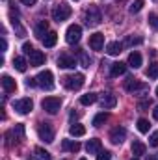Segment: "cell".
<instances>
[{"label": "cell", "mask_w": 158, "mask_h": 160, "mask_svg": "<svg viewBox=\"0 0 158 160\" xmlns=\"http://www.w3.org/2000/svg\"><path fill=\"white\" fill-rule=\"evenodd\" d=\"M84 21H86V24H87L89 28H93V26H99V24H101V21H102V15H101L99 8L91 4V6L86 9V13H84Z\"/></svg>", "instance_id": "1"}, {"label": "cell", "mask_w": 158, "mask_h": 160, "mask_svg": "<svg viewBox=\"0 0 158 160\" xmlns=\"http://www.w3.org/2000/svg\"><path fill=\"white\" fill-rule=\"evenodd\" d=\"M71 13H73L71 6L65 4V2H62V4L54 6V9H52V19H54L56 22H63V21H67V19L71 17Z\"/></svg>", "instance_id": "2"}, {"label": "cell", "mask_w": 158, "mask_h": 160, "mask_svg": "<svg viewBox=\"0 0 158 160\" xmlns=\"http://www.w3.org/2000/svg\"><path fill=\"white\" fill-rule=\"evenodd\" d=\"M36 82H37V86L43 88V89H47V91H50V89H54V75H52V71H41L39 75L36 77Z\"/></svg>", "instance_id": "3"}, {"label": "cell", "mask_w": 158, "mask_h": 160, "mask_svg": "<svg viewBox=\"0 0 158 160\" xmlns=\"http://www.w3.org/2000/svg\"><path fill=\"white\" fill-rule=\"evenodd\" d=\"M84 75H80V73H75V75H67L65 78H63V86L67 88V89H71V91H75V89H80L82 86H84Z\"/></svg>", "instance_id": "4"}, {"label": "cell", "mask_w": 158, "mask_h": 160, "mask_svg": "<svg viewBox=\"0 0 158 160\" xmlns=\"http://www.w3.org/2000/svg\"><path fill=\"white\" fill-rule=\"evenodd\" d=\"M37 136L45 143H52L54 142V128L48 123H39L37 125Z\"/></svg>", "instance_id": "5"}, {"label": "cell", "mask_w": 158, "mask_h": 160, "mask_svg": "<svg viewBox=\"0 0 158 160\" xmlns=\"http://www.w3.org/2000/svg\"><path fill=\"white\" fill-rule=\"evenodd\" d=\"M41 106L48 114H58L60 108H62V99H58V97H47V99H43Z\"/></svg>", "instance_id": "6"}, {"label": "cell", "mask_w": 158, "mask_h": 160, "mask_svg": "<svg viewBox=\"0 0 158 160\" xmlns=\"http://www.w3.org/2000/svg\"><path fill=\"white\" fill-rule=\"evenodd\" d=\"M32 108H34V102H32V99H19V101H13V110L15 112H19V114H22V116H26V114H30L32 112Z\"/></svg>", "instance_id": "7"}, {"label": "cell", "mask_w": 158, "mask_h": 160, "mask_svg": "<svg viewBox=\"0 0 158 160\" xmlns=\"http://www.w3.org/2000/svg\"><path fill=\"white\" fill-rule=\"evenodd\" d=\"M125 89L128 91V93H134V95H138V93H145L149 88H147V84H143V82H140V80H126V84H125Z\"/></svg>", "instance_id": "8"}, {"label": "cell", "mask_w": 158, "mask_h": 160, "mask_svg": "<svg viewBox=\"0 0 158 160\" xmlns=\"http://www.w3.org/2000/svg\"><path fill=\"white\" fill-rule=\"evenodd\" d=\"M82 38V28H80L78 24H71L69 28H67V32H65V41L69 43V45H77Z\"/></svg>", "instance_id": "9"}, {"label": "cell", "mask_w": 158, "mask_h": 160, "mask_svg": "<svg viewBox=\"0 0 158 160\" xmlns=\"http://www.w3.org/2000/svg\"><path fill=\"white\" fill-rule=\"evenodd\" d=\"M125 138H126V130H125V127H114L112 130H110V142L114 143V145H121L123 142H125Z\"/></svg>", "instance_id": "10"}, {"label": "cell", "mask_w": 158, "mask_h": 160, "mask_svg": "<svg viewBox=\"0 0 158 160\" xmlns=\"http://www.w3.org/2000/svg\"><path fill=\"white\" fill-rule=\"evenodd\" d=\"M26 56L30 58V65H32V67H39V65H43V63H45V54H43L41 50L32 48Z\"/></svg>", "instance_id": "11"}, {"label": "cell", "mask_w": 158, "mask_h": 160, "mask_svg": "<svg viewBox=\"0 0 158 160\" xmlns=\"http://www.w3.org/2000/svg\"><path fill=\"white\" fill-rule=\"evenodd\" d=\"M58 65L63 67V69H75L77 67V60L73 56H69V54H62L58 58Z\"/></svg>", "instance_id": "12"}, {"label": "cell", "mask_w": 158, "mask_h": 160, "mask_svg": "<svg viewBox=\"0 0 158 160\" xmlns=\"http://www.w3.org/2000/svg\"><path fill=\"white\" fill-rule=\"evenodd\" d=\"M116 104H117V97H116L114 93H104V95H102V99H101V106H102L104 110L116 108Z\"/></svg>", "instance_id": "13"}, {"label": "cell", "mask_w": 158, "mask_h": 160, "mask_svg": "<svg viewBox=\"0 0 158 160\" xmlns=\"http://www.w3.org/2000/svg\"><path fill=\"white\" fill-rule=\"evenodd\" d=\"M86 151H87V155H99V153L102 151V143H101V140H99V138L89 140L87 145H86Z\"/></svg>", "instance_id": "14"}, {"label": "cell", "mask_w": 158, "mask_h": 160, "mask_svg": "<svg viewBox=\"0 0 158 160\" xmlns=\"http://www.w3.org/2000/svg\"><path fill=\"white\" fill-rule=\"evenodd\" d=\"M89 47H91L93 50H102V47H104V36H102V34H93V36H89Z\"/></svg>", "instance_id": "15"}, {"label": "cell", "mask_w": 158, "mask_h": 160, "mask_svg": "<svg viewBox=\"0 0 158 160\" xmlns=\"http://www.w3.org/2000/svg\"><path fill=\"white\" fill-rule=\"evenodd\" d=\"M0 82H2V88H4L6 93H13V91L17 89V82L11 78V77H7V75H4Z\"/></svg>", "instance_id": "16"}, {"label": "cell", "mask_w": 158, "mask_h": 160, "mask_svg": "<svg viewBox=\"0 0 158 160\" xmlns=\"http://www.w3.org/2000/svg\"><path fill=\"white\" fill-rule=\"evenodd\" d=\"M123 43H119V41H112V43H108L106 45V52L110 54V56H117V54H121L123 52Z\"/></svg>", "instance_id": "17"}, {"label": "cell", "mask_w": 158, "mask_h": 160, "mask_svg": "<svg viewBox=\"0 0 158 160\" xmlns=\"http://www.w3.org/2000/svg\"><path fill=\"white\" fill-rule=\"evenodd\" d=\"M141 62H143V60H141V54H140V52H136V50H134V52H130V54H128V65H130L132 69L141 67Z\"/></svg>", "instance_id": "18"}, {"label": "cell", "mask_w": 158, "mask_h": 160, "mask_svg": "<svg viewBox=\"0 0 158 160\" xmlns=\"http://www.w3.org/2000/svg\"><path fill=\"white\" fill-rule=\"evenodd\" d=\"M34 32H36V36L43 41V38L48 34V22H47V21H39V22L36 24V30H34Z\"/></svg>", "instance_id": "19"}, {"label": "cell", "mask_w": 158, "mask_h": 160, "mask_svg": "<svg viewBox=\"0 0 158 160\" xmlns=\"http://www.w3.org/2000/svg\"><path fill=\"white\" fill-rule=\"evenodd\" d=\"M130 149H132V153H134L136 157H141V155H145V151H147L145 143H141L140 140H134L132 145H130Z\"/></svg>", "instance_id": "20"}, {"label": "cell", "mask_w": 158, "mask_h": 160, "mask_svg": "<svg viewBox=\"0 0 158 160\" xmlns=\"http://www.w3.org/2000/svg\"><path fill=\"white\" fill-rule=\"evenodd\" d=\"M125 71H126V65L121 63V62L112 63V67H110V75L112 77H121V75H125Z\"/></svg>", "instance_id": "21"}, {"label": "cell", "mask_w": 158, "mask_h": 160, "mask_svg": "<svg viewBox=\"0 0 158 160\" xmlns=\"http://www.w3.org/2000/svg\"><path fill=\"white\" fill-rule=\"evenodd\" d=\"M62 147H63V151H71V153H78L80 151V143L78 142H71V140H63Z\"/></svg>", "instance_id": "22"}, {"label": "cell", "mask_w": 158, "mask_h": 160, "mask_svg": "<svg viewBox=\"0 0 158 160\" xmlns=\"http://www.w3.org/2000/svg\"><path fill=\"white\" fill-rule=\"evenodd\" d=\"M56 41H58V34H56V32H48V34L43 38V45H45L47 48H50V47L56 45Z\"/></svg>", "instance_id": "23"}, {"label": "cell", "mask_w": 158, "mask_h": 160, "mask_svg": "<svg viewBox=\"0 0 158 160\" xmlns=\"http://www.w3.org/2000/svg\"><path fill=\"white\" fill-rule=\"evenodd\" d=\"M13 65H15V69H17L19 73H24V71H26V67H28V63H26V60H24L22 56L13 58Z\"/></svg>", "instance_id": "24"}, {"label": "cell", "mask_w": 158, "mask_h": 160, "mask_svg": "<svg viewBox=\"0 0 158 160\" xmlns=\"http://www.w3.org/2000/svg\"><path fill=\"white\" fill-rule=\"evenodd\" d=\"M34 158L36 160H52V157H50V153L45 151L43 147H36V151H34Z\"/></svg>", "instance_id": "25"}, {"label": "cell", "mask_w": 158, "mask_h": 160, "mask_svg": "<svg viewBox=\"0 0 158 160\" xmlns=\"http://www.w3.org/2000/svg\"><path fill=\"white\" fill-rule=\"evenodd\" d=\"M141 43H143V38H140V36H126L123 41L125 47H134V45H141Z\"/></svg>", "instance_id": "26"}, {"label": "cell", "mask_w": 158, "mask_h": 160, "mask_svg": "<svg viewBox=\"0 0 158 160\" xmlns=\"http://www.w3.org/2000/svg\"><path fill=\"white\" fill-rule=\"evenodd\" d=\"M93 102H97V95L95 93H86V95L80 97V104H84V106H91Z\"/></svg>", "instance_id": "27"}, {"label": "cell", "mask_w": 158, "mask_h": 160, "mask_svg": "<svg viewBox=\"0 0 158 160\" xmlns=\"http://www.w3.org/2000/svg\"><path fill=\"white\" fill-rule=\"evenodd\" d=\"M9 134H11V136H15V140H17V142L24 140V125H15V128H13Z\"/></svg>", "instance_id": "28"}, {"label": "cell", "mask_w": 158, "mask_h": 160, "mask_svg": "<svg viewBox=\"0 0 158 160\" xmlns=\"http://www.w3.org/2000/svg\"><path fill=\"white\" fill-rule=\"evenodd\" d=\"M69 132H71V136L78 138V136H84V134H86V128H84V125H78V123H75V125H71Z\"/></svg>", "instance_id": "29"}, {"label": "cell", "mask_w": 158, "mask_h": 160, "mask_svg": "<svg viewBox=\"0 0 158 160\" xmlns=\"http://www.w3.org/2000/svg\"><path fill=\"white\" fill-rule=\"evenodd\" d=\"M145 75H147V78H158V62L151 63V65L147 67Z\"/></svg>", "instance_id": "30"}, {"label": "cell", "mask_w": 158, "mask_h": 160, "mask_svg": "<svg viewBox=\"0 0 158 160\" xmlns=\"http://www.w3.org/2000/svg\"><path fill=\"white\" fill-rule=\"evenodd\" d=\"M77 54H78V60H80V65L82 67H89V63H91V60H89V56L84 52V50H77Z\"/></svg>", "instance_id": "31"}, {"label": "cell", "mask_w": 158, "mask_h": 160, "mask_svg": "<svg viewBox=\"0 0 158 160\" xmlns=\"http://www.w3.org/2000/svg\"><path fill=\"white\" fill-rule=\"evenodd\" d=\"M143 4H145L143 0H134V2L130 4V8H128V11H130L132 15H134V13H140V11L143 9Z\"/></svg>", "instance_id": "32"}, {"label": "cell", "mask_w": 158, "mask_h": 160, "mask_svg": "<svg viewBox=\"0 0 158 160\" xmlns=\"http://www.w3.org/2000/svg\"><path fill=\"white\" fill-rule=\"evenodd\" d=\"M149 127H151V125H149V121L147 119H143V118L138 119V130H140V132H143V134L149 132Z\"/></svg>", "instance_id": "33"}, {"label": "cell", "mask_w": 158, "mask_h": 160, "mask_svg": "<svg viewBox=\"0 0 158 160\" xmlns=\"http://www.w3.org/2000/svg\"><path fill=\"white\" fill-rule=\"evenodd\" d=\"M106 119H108V114H104V112H102V114H97L95 119H93V127H101Z\"/></svg>", "instance_id": "34"}, {"label": "cell", "mask_w": 158, "mask_h": 160, "mask_svg": "<svg viewBox=\"0 0 158 160\" xmlns=\"http://www.w3.org/2000/svg\"><path fill=\"white\" fill-rule=\"evenodd\" d=\"M149 24H151L155 30H158V15L156 13H149Z\"/></svg>", "instance_id": "35"}, {"label": "cell", "mask_w": 158, "mask_h": 160, "mask_svg": "<svg viewBox=\"0 0 158 160\" xmlns=\"http://www.w3.org/2000/svg\"><path fill=\"white\" fill-rule=\"evenodd\" d=\"M149 145H151V147H158V130H155V132L151 134V138H149Z\"/></svg>", "instance_id": "36"}, {"label": "cell", "mask_w": 158, "mask_h": 160, "mask_svg": "<svg viewBox=\"0 0 158 160\" xmlns=\"http://www.w3.org/2000/svg\"><path fill=\"white\" fill-rule=\"evenodd\" d=\"M97 160H112V153L110 151H101L97 155Z\"/></svg>", "instance_id": "37"}, {"label": "cell", "mask_w": 158, "mask_h": 160, "mask_svg": "<svg viewBox=\"0 0 158 160\" xmlns=\"http://www.w3.org/2000/svg\"><path fill=\"white\" fill-rule=\"evenodd\" d=\"M149 106H151V101H141V102L138 104V108H140V110H143V108H149Z\"/></svg>", "instance_id": "38"}, {"label": "cell", "mask_w": 158, "mask_h": 160, "mask_svg": "<svg viewBox=\"0 0 158 160\" xmlns=\"http://www.w3.org/2000/svg\"><path fill=\"white\" fill-rule=\"evenodd\" d=\"M32 48H34V47H32V45H30V43H24V45H22V50H24V52H26V54H28V52H30V50H32Z\"/></svg>", "instance_id": "39"}, {"label": "cell", "mask_w": 158, "mask_h": 160, "mask_svg": "<svg viewBox=\"0 0 158 160\" xmlns=\"http://www.w3.org/2000/svg\"><path fill=\"white\" fill-rule=\"evenodd\" d=\"M21 2H22L24 6H34V4H36L37 0H21Z\"/></svg>", "instance_id": "40"}, {"label": "cell", "mask_w": 158, "mask_h": 160, "mask_svg": "<svg viewBox=\"0 0 158 160\" xmlns=\"http://www.w3.org/2000/svg\"><path fill=\"white\" fill-rule=\"evenodd\" d=\"M0 47H2V52H6V48H7V41L2 38V43H0Z\"/></svg>", "instance_id": "41"}, {"label": "cell", "mask_w": 158, "mask_h": 160, "mask_svg": "<svg viewBox=\"0 0 158 160\" xmlns=\"http://www.w3.org/2000/svg\"><path fill=\"white\" fill-rule=\"evenodd\" d=\"M153 118H155V119L158 121V104L155 106V110H153Z\"/></svg>", "instance_id": "42"}, {"label": "cell", "mask_w": 158, "mask_h": 160, "mask_svg": "<svg viewBox=\"0 0 158 160\" xmlns=\"http://www.w3.org/2000/svg\"><path fill=\"white\" fill-rule=\"evenodd\" d=\"M147 160H156V157H153V155H149V157H147Z\"/></svg>", "instance_id": "43"}, {"label": "cell", "mask_w": 158, "mask_h": 160, "mask_svg": "<svg viewBox=\"0 0 158 160\" xmlns=\"http://www.w3.org/2000/svg\"><path fill=\"white\" fill-rule=\"evenodd\" d=\"M156 97H158V88H156Z\"/></svg>", "instance_id": "44"}, {"label": "cell", "mask_w": 158, "mask_h": 160, "mask_svg": "<svg viewBox=\"0 0 158 160\" xmlns=\"http://www.w3.org/2000/svg\"><path fill=\"white\" fill-rule=\"evenodd\" d=\"M80 160H87V158H80Z\"/></svg>", "instance_id": "45"}, {"label": "cell", "mask_w": 158, "mask_h": 160, "mask_svg": "<svg viewBox=\"0 0 158 160\" xmlns=\"http://www.w3.org/2000/svg\"><path fill=\"white\" fill-rule=\"evenodd\" d=\"M132 160H138V158H132Z\"/></svg>", "instance_id": "46"}, {"label": "cell", "mask_w": 158, "mask_h": 160, "mask_svg": "<svg viewBox=\"0 0 158 160\" xmlns=\"http://www.w3.org/2000/svg\"><path fill=\"white\" fill-rule=\"evenodd\" d=\"M155 2H158V0H155Z\"/></svg>", "instance_id": "47"}]
</instances>
